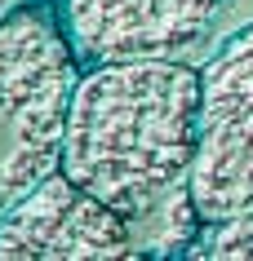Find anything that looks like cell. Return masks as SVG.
I'll use <instances>...</instances> for the list:
<instances>
[{
  "label": "cell",
  "instance_id": "cell-1",
  "mask_svg": "<svg viewBox=\"0 0 253 261\" xmlns=\"http://www.w3.org/2000/svg\"><path fill=\"white\" fill-rule=\"evenodd\" d=\"M200 71L182 58L80 67L67 107L62 173L133 226L191 181Z\"/></svg>",
  "mask_w": 253,
  "mask_h": 261
},
{
  "label": "cell",
  "instance_id": "cell-2",
  "mask_svg": "<svg viewBox=\"0 0 253 261\" xmlns=\"http://www.w3.org/2000/svg\"><path fill=\"white\" fill-rule=\"evenodd\" d=\"M80 58L54 9L22 5L0 18V217L62 168Z\"/></svg>",
  "mask_w": 253,
  "mask_h": 261
},
{
  "label": "cell",
  "instance_id": "cell-3",
  "mask_svg": "<svg viewBox=\"0 0 253 261\" xmlns=\"http://www.w3.org/2000/svg\"><path fill=\"white\" fill-rule=\"evenodd\" d=\"M187 186L204 226L253 213V27L200 71V142Z\"/></svg>",
  "mask_w": 253,
  "mask_h": 261
},
{
  "label": "cell",
  "instance_id": "cell-4",
  "mask_svg": "<svg viewBox=\"0 0 253 261\" xmlns=\"http://www.w3.org/2000/svg\"><path fill=\"white\" fill-rule=\"evenodd\" d=\"M133 226L58 168L0 217V261H129Z\"/></svg>",
  "mask_w": 253,
  "mask_h": 261
},
{
  "label": "cell",
  "instance_id": "cell-5",
  "mask_svg": "<svg viewBox=\"0 0 253 261\" xmlns=\"http://www.w3.org/2000/svg\"><path fill=\"white\" fill-rule=\"evenodd\" d=\"M226 0H58V18L80 67L182 58L213 27Z\"/></svg>",
  "mask_w": 253,
  "mask_h": 261
},
{
  "label": "cell",
  "instance_id": "cell-6",
  "mask_svg": "<svg viewBox=\"0 0 253 261\" xmlns=\"http://www.w3.org/2000/svg\"><path fill=\"white\" fill-rule=\"evenodd\" d=\"M187 257H209V261H253V213L231 221H213L196 239Z\"/></svg>",
  "mask_w": 253,
  "mask_h": 261
},
{
  "label": "cell",
  "instance_id": "cell-7",
  "mask_svg": "<svg viewBox=\"0 0 253 261\" xmlns=\"http://www.w3.org/2000/svg\"><path fill=\"white\" fill-rule=\"evenodd\" d=\"M22 5H36V0H0V18L14 14V9H22Z\"/></svg>",
  "mask_w": 253,
  "mask_h": 261
}]
</instances>
